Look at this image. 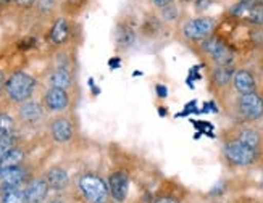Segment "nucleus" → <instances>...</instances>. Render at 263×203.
<instances>
[{"instance_id": "nucleus-1", "label": "nucleus", "mask_w": 263, "mask_h": 203, "mask_svg": "<svg viewBox=\"0 0 263 203\" xmlns=\"http://www.w3.org/2000/svg\"><path fill=\"white\" fill-rule=\"evenodd\" d=\"M34 87H36V79L25 71L13 73L5 83L7 94L13 102L28 100L34 92Z\"/></svg>"}, {"instance_id": "nucleus-2", "label": "nucleus", "mask_w": 263, "mask_h": 203, "mask_svg": "<svg viewBox=\"0 0 263 203\" xmlns=\"http://www.w3.org/2000/svg\"><path fill=\"white\" fill-rule=\"evenodd\" d=\"M223 155L226 161L233 166H249L257 160L258 149H252V147H247L246 144L239 142L237 139H233L224 144Z\"/></svg>"}, {"instance_id": "nucleus-3", "label": "nucleus", "mask_w": 263, "mask_h": 203, "mask_svg": "<svg viewBox=\"0 0 263 203\" xmlns=\"http://www.w3.org/2000/svg\"><path fill=\"white\" fill-rule=\"evenodd\" d=\"M78 186H79V190H81V194L90 203H105L110 195L108 184L96 174L81 176L78 180Z\"/></svg>"}, {"instance_id": "nucleus-4", "label": "nucleus", "mask_w": 263, "mask_h": 203, "mask_svg": "<svg viewBox=\"0 0 263 203\" xmlns=\"http://www.w3.org/2000/svg\"><path fill=\"white\" fill-rule=\"evenodd\" d=\"M202 49L209 55V58L215 63V66H231L234 62V53L228 45L218 37H207L202 40Z\"/></svg>"}, {"instance_id": "nucleus-5", "label": "nucleus", "mask_w": 263, "mask_h": 203, "mask_svg": "<svg viewBox=\"0 0 263 203\" xmlns=\"http://www.w3.org/2000/svg\"><path fill=\"white\" fill-rule=\"evenodd\" d=\"M216 21L210 16H199L189 19L184 26H182V34L184 37L194 42H202L212 36L215 31Z\"/></svg>"}, {"instance_id": "nucleus-6", "label": "nucleus", "mask_w": 263, "mask_h": 203, "mask_svg": "<svg viewBox=\"0 0 263 203\" xmlns=\"http://www.w3.org/2000/svg\"><path fill=\"white\" fill-rule=\"evenodd\" d=\"M237 110L244 119L257 121L263 116V98L257 92L247 94V95H239Z\"/></svg>"}, {"instance_id": "nucleus-7", "label": "nucleus", "mask_w": 263, "mask_h": 203, "mask_svg": "<svg viewBox=\"0 0 263 203\" xmlns=\"http://www.w3.org/2000/svg\"><path fill=\"white\" fill-rule=\"evenodd\" d=\"M129 190V177L124 171H115L108 177V192L113 200L124 201Z\"/></svg>"}, {"instance_id": "nucleus-8", "label": "nucleus", "mask_w": 263, "mask_h": 203, "mask_svg": "<svg viewBox=\"0 0 263 203\" xmlns=\"http://www.w3.org/2000/svg\"><path fill=\"white\" fill-rule=\"evenodd\" d=\"M26 179V169L23 166L0 169V192L20 187Z\"/></svg>"}, {"instance_id": "nucleus-9", "label": "nucleus", "mask_w": 263, "mask_h": 203, "mask_svg": "<svg viewBox=\"0 0 263 203\" xmlns=\"http://www.w3.org/2000/svg\"><path fill=\"white\" fill-rule=\"evenodd\" d=\"M233 86L239 95H247V94L257 92L255 76L249 70H237L233 76Z\"/></svg>"}, {"instance_id": "nucleus-10", "label": "nucleus", "mask_w": 263, "mask_h": 203, "mask_svg": "<svg viewBox=\"0 0 263 203\" xmlns=\"http://www.w3.org/2000/svg\"><path fill=\"white\" fill-rule=\"evenodd\" d=\"M49 194V186L45 182V179H34L25 189V195L28 203H41Z\"/></svg>"}, {"instance_id": "nucleus-11", "label": "nucleus", "mask_w": 263, "mask_h": 203, "mask_svg": "<svg viewBox=\"0 0 263 203\" xmlns=\"http://www.w3.org/2000/svg\"><path fill=\"white\" fill-rule=\"evenodd\" d=\"M50 132L57 142L65 144L73 137V124L65 118H59L50 124Z\"/></svg>"}, {"instance_id": "nucleus-12", "label": "nucleus", "mask_w": 263, "mask_h": 203, "mask_svg": "<svg viewBox=\"0 0 263 203\" xmlns=\"http://www.w3.org/2000/svg\"><path fill=\"white\" fill-rule=\"evenodd\" d=\"M45 105L53 111H62L68 107V94L65 89L52 87L45 94Z\"/></svg>"}, {"instance_id": "nucleus-13", "label": "nucleus", "mask_w": 263, "mask_h": 203, "mask_svg": "<svg viewBox=\"0 0 263 203\" xmlns=\"http://www.w3.org/2000/svg\"><path fill=\"white\" fill-rule=\"evenodd\" d=\"M45 182H47L49 189L63 190L68 186V182H70V176H68V173L63 168L55 166V168L49 169L47 174H45Z\"/></svg>"}, {"instance_id": "nucleus-14", "label": "nucleus", "mask_w": 263, "mask_h": 203, "mask_svg": "<svg viewBox=\"0 0 263 203\" xmlns=\"http://www.w3.org/2000/svg\"><path fill=\"white\" fill-rule=\"evenodd\" d=\"M20 118L26 123H36L42 118V108L36 102H26L20 108Z\"/></svg>"}, {"instance_id": "nucleus-15", "label": "nucleus", "mask_w": 263, "mask_h": 203, "mask_svg": "<svg viewBox=\"0 0 263 203\" xmlns=\"http://www.w3.org/2000/svg\"><path fill=\"white\" fill-rule=\"evenodd\" d=\"M234 73L236 71L233 70V66H215L212 71V79L216 86L224 87L233 81Z\"/></svg>"}, {"instance_id": "nucleus-16", "label": "nucleus", "mask_w": 263, "mask_h": 203, "mask_svg": "<svg viewBox=\"0 0 263 203\" xmlns=\"http://www.w3.org/2000/svg\"><path fill=\"white\" fill-rule=\"evenodd\" d=\"M236 139H237L239 142L246 144L247 147H252V149H258V145H260V142H261V135H260V132L255 131V129L244 128V129H241V131L237 132Z\"/></svg>"}, {"instance_id": "nucleus-17", "label": "nucleus", "mask_w": 263, "mask_h": 203, "mask_svg": "<svg viewBox=\"0 0 263 203\" xmlns=\"http://www.w3.org/2000/svg\"><path fill=\"white\" fill-rule=\"evenodd\" d=\"M68 32H70V29H68L66 19H63V18L57 19L55 25L50 29V40L53 44H63L68 39Z\"/></svg>"}, {"instance_id": "nucleus-18", "label": "nucleus", "mask_w": 263, "mask_h": 203, "mask_svg": "<svg viewBox=\"0 0 263 203\" xmlns=\"http://www.w3.org/2000/svg\"><path fill=\"white\" fill-rule=\"evenodd\" d=\"M23 160H25V152L21 149H15L10 150L2 160H0V169H7V168H15V166H21Z\"/></svg>"}, {"instance_id": "nucleus-19", "label": "nucleus", "mask_w": 263, "mask_h": 203, "mask_svg": "<svg viewBox=\"0 0 263 203\" xmlns=\"http://www.w3.org/2000/svg\"><path fill=\"white\" fill-rule=\"evenodd\" d=\"M50 84L52 87H57V89H66L71 84V76L66 70H63V68H59V70H55L50 74Z\"/></svg>"}, {"instance_id": "nucleus-20", "label": "nucleus", "mask_w": 263, "mask_h": 203, "mask_svg": "<svg viewBox=\"0 0 263 203\" xmlns=\"http://www.w3.org/2000/svg\"><path fill=\"white\" fill-rule=\"evenodd\" d=\"M2 203H28L25 190L20 187L5 190L2 194Z\"/></svg>"}, {"instance_id": "nucleus-21", "label": "nucleus", "mask_w": 263, "mask_h": 203, "mask_svg": "<svg viewBox=\"0 0 263 203\" xmlns=\"http://www.w3.org/2000/svg\"><path fill=\"white\" fill-rule=\"evenodd\" d=\"M117 40L121 47H129V45L134 42V32L133 29H129L128 26H120L118 32H117Z\"/></svg>"}, {"instance_id": "nucleus-22", "label": "nucleus", "mask_w": 263, "mask_h": 203, "mask_svg": "<svg viewBox=\"0 0 263 203\" xmlns=\"http://www.w3.org/2000/svg\"><path fill=\"white\" fill-rule=\"evenodd\" d=\"M13 129H15L13 118L7 115V113H0V137L13 134Z\"/></svg>"}, {"instance_id": "nucleus-23", "label": "nucleus", "mask_w": 263, "mask_h": 203, "mask_svg": "<svg viewBox=\"0 0 263 203\" xmlns=\"http://www.w3.org/2000/svg\"><path fill=\"white\" fill-rule=\"evenodd\" d=\"M15 147H16V135L15 134L0 137V160H2L10 150H13Z\"/></svg>"}, {"instance_id": "nucleus-24", "label": "nucleus", "mask_w": 263, "mask_h": 203, "mask_svg": "<svg viewBox=\"0 0 263 203\" xmlns=\"http://www.w3.org/2000/svg\"><path fill=\"white\" fill-rule=\"evenodd\" d=\"M247 21L252 23V25H257V26H263V5H258L255 4L250 11L247 13Z\"/></svg>"}, {"instance_id": "nucleus-25", "label": "nucleus", "mask_w": 263, "mask_h": 203, "mask_svg": "<svg viewBox=\"0 0 263 203\" xmlns=\"http://www.w3.org/2000/svg\"><path fill=\"white\" fill-rule=\"evenodd\" d=\"M163 10V16L168 19V21H171V19H175V18H178V8L171 4V5H168V7H165V8H162Z\"/></svg>"}, {"instance_id": "nucleus-26", "label": "nucleus", "mask_w": 263, "mask_h": 203, "mask_svg": "<svg viewBox=\"0 0 263 203\" xmlns=\"http://www.w3.org/2000/svg\"><path fill=\"white\" fill-rule=\"evenodd\" d=\"M53 5V0H39V10L41 11H49Z\"/></svg>"}, {"instance_id": "nucleus-27", "label": "nucleus", "mask_w": 263, "mask_h": 203, "mask_svg": "<svg viewBox=\"0 0 263 203\" xmlns=\"http://www.w3.org/2000/svg\"><path fill=\"white\" fill-rule=\"evenodd\" d=\"M223 192H224V182H218V184H216V186L212 189L210 195H221Z\"/></svg>"}, {"instance_id": "nucleus-28", "label": "nucleus", "mask_w": 263, "mask_h": 203, "mask_svg": "<svg viewBox=\"0 0 263 203\" xmlns=\"http://www.w3.org/2000/svg\"><path fill=\"white\" fill-rule=\"evenodd\" d=\"M151 2L155 7H158V8H165V7L171 5V2H173V0H151Z\"/></svg>"}, {"instance_id": "nucleus-29", "label": "nucleus", "mask_w": 263, "mask_h": 203, "mask_svg": "<svg viewBox=\"0 0 263 203\" xmlns=\"http://www.w3.org/2000/svg\"><path fill=\"white\" fill-rule=\"evenodd\" d=\"M210 0H196V7L197 10H205V8H209L210 7Z\"/></svg>"}, {"instance_id": "nucleus-30", "label": "nucleus", "mask_w": 263, "mask_h": 203, "mask_svg": "<svg viewBox=\"0 0 263 203\" xmlns=\"http://www.w3.org/2000/svg\"><path fill=\"white\" fill-rule=\"evenodd\" d=\"M155 203H179V201L173 197H162V198H158Z\"/></svg>"}, {"instance_id": "nucleus-31", "label": "nucleus", "mask_w": 263, "mask_h": 203, "mask_svg": "<svg viewBox=\"0 0 263 203\" xmlns=\"http://www.w3.org/2000/svg\"><path fill=\"white\" fill-rule=\"evenodd\" d=\"M36 0H15V4L16 5H20V7H29V5H32Z\"/></svg>"}, {"instance_id": "nucleus-32", "label": "nucleus", "mask_w": 263, "mask_h": 203, "mask_svg": "<svg viewBox=\"0 0 263 203\" xmlns=\"http://www.w3.org/2000/svg\"><path fill=\"white\" fill-rule=\"evenodd\" d=\"M2 87H4V73L0 71V89H2Z\"/></svg>"}, {"instance_id": "nucleus-33", "label": "nucleus", "mask_w": 263, "mask_h": 203, "mask_svg": "<svg viewBox=\"0 0 263 203\" xmlns=\"http://www.w3.org/2000/svg\"><path fill=\"white\" fill-rule=\"evenodd\" d=\"M8 2H15V0H0V5H5Z\"/></svg>"}, {"instance_id": "nucleus-34", "label": "nucleus", "mask_w": 263, "mask_h": 203, "mask_svg": "<svg viewBox=\"0 0 263 203\" xmlns=\"http://www.w3.org/2000/svg\"><path fill=\"white\" fill-rule=\"evenodd\" d=\"M68 2H73V4H79V2H83V0H68Z\"/></svg>"}, {"instance_id": "nucleus-35", "label": "nucleus", "mask_w": 263, "mask_h": 203, "mask_svg": "<svg viewBox=\"0 0 263 203\" xmlns=\"http://www.w3.org/2000/svg\"><path fill=\"white\" fill-rule=\"evenodd\" d=\"M255 4H258V5H263V0H254Z\"/></svg>"}, {"instance_id": "nucleus-36", "label": "nucleus", "mask_w": 263, "mask_h": 203, "mask_svg": "<svg viewBox=\"0 0 263 203\" xmlns=\"http://www.w3.org/2000/svg\"><path fill=\"white\" fill-rule=\"evenodd\" d=\"M50 203H63V201H59V200H57V201H50Z\"/></svg>"}, {"instance_id": "nucleus-37", "label": "nucleus", "mask_w": 263, "mask_h": 203, "mask_svg": "<svg viewBox=\"0 0 263 203\" xmlns=\"http://www.w3.org/2000/svg\"><path fill=\"white\" fill-rule=\"evenodd\" d=\"M179 2H189V0H179Z\"/></svg>"}, {"instance_id": "nucleus-38", "label": "nucleus", "mask_w": 263, "mask_h": 203, "mask_svg": "<svg viewBox=\"0 0 263 203\" xmlns=\"http://www.w3.org/2000/svg\"><path fill=\"white\" fill-rule=\"evenodd\" d=\"M261 187H263V174H261Z\"/></svg>"}]
</instances>
